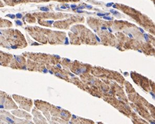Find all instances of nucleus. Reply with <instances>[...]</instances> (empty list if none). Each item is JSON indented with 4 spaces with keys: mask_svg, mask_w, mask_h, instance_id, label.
Returning a JSON list of instances; mask_svg holds the SVG:
<instances>
[{
    "mask_svg": "<svg viewBox=\"0 0 155 124\" xmlns=\"http://www.w3.org/2000/svg\"><path fill=\"white\" fill-rule=\"evenodd\" d=\"M66 6H67V8H69V6L68 5V4H66Z\"/></svg>",
    "mask_w": 155,
    "mask_h": 124,
    "instance_id": "c85d7f7f",
    "label": "nucleus"
},
{
    "mask_svg": "<svg viewBox=\"0 0 155 124\" xmlns=\"http://www.w3.org/2000/svg\"><path fill=\"white\" fill-rule=\"evenodd\" d=\"M95 38H96V39H97V41H99V42H101L100 39V38H99V37L97 36V35H95Z\"/></svg>",
    "mask_w": 155,
    "mask_h": 124,
    "instance_id": "dca6fc26",
    "label": "nucleus"
},
{
    "mask_svg": "<svg viewBox=\"0 0 155 124\" xmlns=\"http://www.w3.org/2000/svg\"><path fill=\"white\" fill-rule=\"evenodd\" d=\"M144 38H145V39L146 41H148V39H149V37H148V35L147 34H144Z\"/></svg>",
    "mask_w": 155,
    "mask_h": 124,
    "instance_id": "9d476101",
    "label": "nucleus"
},
{
    "mask_svg": "<svg viewBox=\"0 0 155 124\" xmlns=\"http://www.w3.org/2000/svg\"><path fill=\"white\" fill-rule=\"evenodd\" d=\"M49 72H50V73H51V74H53V72H51V71H49Z\"/></svg>",
    "mask_w": 155,
    "mask_h": 124,
    "instance_id": "2f4dec72",
    "label": "nucleus"
},
{
    "mask_svg": "<svg viewBox=\"0 0 155 124\" xmlns=\"http://www.w3.org/2000/svg\"><path fill=\"white\" fill-rule=\"evenodd\" d=\"M15 23L16 25H18L21 26L23 25V23L19 20H16Z\"/></svg>",
    "mask_w": 155,
    "mask_h": 124,
    "instance_id": "39448f33",
    "label": "nucleus"
},
{
    "mask_svg": "<svg viewBox=\"0 0 155 124\" xmlns=\"http://www.w3.org/2000/svg\"><path fill=\"white\" fill-rule=\"evenodd\" d=\"M0 34H1H1H2V33H1V31H0Z\"/></svg>",
    "mask_w": 155,
    "mask_h": 124,
    "instance_id": "72a5a7b5",
    "label": "nucleus"
},
{
    "mask_svg": "<svg viewBox=\"0 0 155 124\" xmlns=\"http://www.w3.org/2000/svg\"><path fill=\"white\" fill-rule=\"evenodd\" d=\"M101 29H102V30H106V29H107V28L106 27H102L101 28Z\"/></svg>",
    "mask_w": 155,
    "mask_h": 124,
    "instance_id": "5701e85b",
    "label": "nucleus"
},
{
    "mask_svg": "<svg viewBox=\"0 0 155 124\" xmlns=\"http://www.w3.org/2000/svg\"><path fill=\"white\" fill-rule=\"evenodd\" d=\"M84 8H85V6H84V5H82V6H80L79 8H78L77 10H82V9H83Z\"/></svg>",
    "mask_w": 155,
    "mask_h": 124,
    "instance_id": "4468645a",
    "label": "nucleus"
},
{
    "mask_svg": "<svg viewBox=\"0 0 155 124\" xmlns=\"http://www.w3.org/2000/svg\"><path fill=\"white\" fill-rule=\"evenodd\" d=\"M67 61H69V62H70V60H69V59H67Z\"/></svg>",
    "mask_w": 155,
    "mask_h": 124,
    "instance_id": "7c9ffc66",
    "label": "nucleus"
},
{
    "mask_svg": "<svg viewBox=\"0 0 155 124\" xmlns=\"http://www.w3.org/2000/svg\"><path fill=\"white\" fill-rule=\"evenodd\" d=\"M71 8H72L73 9H75V8H77V5H73V4H72V5H71Z\"/></svg>",
    "mask_w": 155,
    "mask_h": 124,
    "instance_id": "2eb2a0df",
    "label": "nucleus"
},
{
    "mask_svg": "<svg viewBox=\"0 0 155 124\" xmlns=\"http://www.w3.org/2000/svg\"><path fill=\"white\" fill-rule=\"evenodd\" d=\"M16 17L18 18H22V15H21V14H17L16 15Z\"/></svg>",
    "mask_w": 155,
    "mask_h": 124,
    "instance_id": "9b49d317",
    "label": "nucleus"
},
{
    "mask_svg": "<svg viewBox=\"0 0 155 124\" xmlns=\"http://www.w3.org/2000/svg\"><path fill=\"white\" fill-rule=\"evenodd\" d=\"M139 51L140 52H142V51Z\"/></svg>",
    "mask_w": 155,
    "mask_h": 124,
    "instance_id": "473e14b6",
    "label": "nucleus"
},
{
    "mask_svg": "<svg viewBox=\"0 0 155 124\" xmlns=\"http://www.w3.org/2000/svg\"><path fill=\"white\" fill-rule=\"evenodd\" d=\"M86 8H92V6L91 5H86Z\"/></svg>",
    "mask_w": 155,
    "mask_h": 124,
    "instance_id": "aec40b11",
    "label": "nucleus"
},
{
    "mask_svg": "<svg viewBox=\"0 0 155 124\" xmlns=\"http://www.w3.org/2000/svg\"><path fill=\"white\" fill-rule=\"evenodd\" d=\"M108 29H109V31H110V33H111V32H112V29H110V28H109Z\"/></svg>",
    "mask_w": 155,
    "mask_h": 124,
    "instance_id": "a878e982",
    "label": "nucleus"
},
{
    "mask_svg": "<svg viewBox=\"0 0 155 124\" xmlns=\"http://www.w3.org/2000/svg\"><path fill=\"white\" fill-rule=\"evenodd\" d=\"M113 5V3H107L106 6L107 7H110V6H112Z\"/></svg>",
    "mask_w": 155,
    "mask_h": 124,
    "instance_id": "ddd939ff",
    "label": "nucleus"
},
{
    "mask_svg": "<svg viewBox=\"0 0 155 124\" xmlns=\"http://www.w3.org/2000/svg\"><path fill=\"white\" fill-rule=\"evenodd\" d=\"M78 13H83V11H82L81 10H77Z\"/></svg>",
    "mask_w": 155,
    "mask_h": 124,
    "instance_id": "4be33fe9",
    "label": "nucleus"
},
{
    "mask_svg": "<svg viewBox=\"0 0 155 124\" xmlns=\"http://www.w3.org/2000/svg\"><path fill=\"white\" fill-rule=\"evenodd\" d=\"M16 60L18 61V62H19V64H21L22 61L21 58H19V57H16Z\"/></svg>",
    "mask_w": 155,
    "mask_h": 124,
    "instance_id": "423d86ee",
    "label": "nucleus"
},
{
    "mask_svg": "<svg viewBox=\"0 0 155 124\" xmlns=\"http://www.w3.org/2000/svg\"><path fill=\"white\" fill-rule=\"evenodd\" d=\"M47 23H48L50 24H51L54 23V21H48Z\"/></svg>",
    "mask_w": 155,
    "mask_h": 124,
    "instance_id": "a211bd4d",
    "label": "nucleus"
},
{
    "mask_svg": "<svg viewBox=\"0 0 155 124\" xmlns=\"http://www.w3.org/2000/svg\"><path fill=\"white\" fill-rule=\"evenodd\" d=\"M6 17L11 18L12 19H14V18H15V15H14V14H8V15H6Z\"/></svg>",
    "mask_w": 155,
    "mask_h": 124,
    "instance_id": "7ed1b4c3",
    "label": "nucleus"
},
{
    "mask_svg": "<svg viewBox=\"0 0 155 124\" xmlns=\"http://www.w3.org/2000/svg\"><path fill=\"white\" fill-rule=\"evenodd\" d=\"M109 14H102V13H97V15L99 16H105V15H108Z\"/></svg>",
    "mask_w": 155,
    "mask_h": 124,
    "instance_id": "0eeeda50",
    "label": "nucleus"
},
{
    "mask_svg": "<svg viewBox=\"0 0 155 124\" xmlns=\"http://www.w3.org/2000/svg\"><path fill=\"white\" fill-rule=\"evenodd\" d=\"M70 75L72 76V77H74V74H72L70 73Z\"/></svg>",
    "mask_w": 155,
    "mask_h": 124,
    "instance_id": "c756f323",
    "label": "nucleus"
},
{
    "mask_svg": "<svg viewBox=\"0 0 155 124\" xmlns=\"http://www.w3.org/2000/svg\"><path fill=\"white\" fill-rule=\"evenodd\" d=\"M139 29H140V31L142 32V33H144V31H143V29H142V28H140Z\"/></svg>",
    "mask_w": 155,
    "mask_h": 124,
    "instance_id": "412c9836",
    "label": "nucleus"
},
{
    "mask_svg": "<svg viewBox=\"0 0 155 124\" xmlns=\"http://www.w3.org/2000/svg\"><path fill=\"white\" fill-rule=\"evenodd\" d=\"M103 19L108 20V21H111V20H112V18H110V17H108V16H103Z\"/></svg>",
    "mask_w": 155,
    "mask_h": 124,
    "instance_id": "6e6552de",
    "label": "nucleus"
},
{
    "mask_svg": "<svg viewBox=\"0 0 155 124\" xmlns=\"http://www.w3.org/2000/svg\"><path fill=\"white\" fill-rule=\"evenodd\" d=\"M65 44H66V45H68V44H69V42H68V39L67 37L66 38V42H65Z\"/></svg>",
    "mask_w": 155,
    "mask_h": 124,
    "instance_id": "f3484780",
    "label": "nucleus"
},
{
    "mask_svg": "<svg viewBox=\"0 0 155 124\" xmlns=\"http://www.w3.org/2000/svg\"><path fill=\"white\" fill-rule=\"evenodd\" d=\"M57 66H58V67H59V68H61V66H60L59 64H57Z\"/></svg>",
    "mask_w": 155,
    "mask_h": 124,
    "instance_id": "cd10ccee",
    "label": "nucleus"
},
{
    "mask_svg": "<svg viewBox=\"0 0 155 124\" xmlns=\"http://www.w3.org/2000/svg\"><path fill=\"white\" fill-rule=\"evenodd\" d=\"M113 8H116V5H113Z\"/></svg>",
    "mask_w": 155,
    "mask_h": 124,
    "instance_id": "bb28decb",
    "label": "nucleus"
},
{
    "mask_svg": "<svg viewBox=\"0 0 155 124\" xmlns=\"http://www.w3.org/2000/svg\"><path fill=\"white\" fill-rule=\"evenodd\" d=\"M61 115H62V116H66L68 117V115L66 114V113L64 112H61Z\"/></svg>",
    "mask_w": 155,
    "mask_h": 124,
    "instance_id": "f8f14e48",
    "label": "nucleus"
},
{
    "mask_svg": "<svg viewBox=\"0 0 155 124\" xmlns=\"http://www.w3.org/2000/svg\"><path fill=\"white\" fill-rule=\"evenodd\" d=\"M60 8H61V9H66V8H66V6H61L60 7Z\"/></svg>",
    "mask_w": 155,
    "mask_h": 124,
    "instance_id": "6ab92c4d",
    "label": "nucleus"
},
{
    "mask_svg": "<svg viewBox=\"0 0 155 124\" xmlns=\"http://www.w3.org/2000/svg\"><path fill=\"white\" fill-rule=\"evenodd\" d=\"M110 12H111V13H112L113 14H114V15H118L119 14L118 13V12L117 11H115L114 10H110Z\"/></svg>",
    "mask_w": 155,
    "mask_h": 124,
    "instance_id": "20e7f679",
    "label": "nucleus"
},
{
    "mask_svg": "<svg viewBox=\"0 0 155 124\" xmlns=\"http://www.w3.org/2000/svg\"><path fill=\"white\" fill-rule=\"evenodd\" d=\"M56 76H58V77H60V78H65V76H63V75H62V74L59 73H56Z\"/></svg>",
    "mask_w": 155,
    "mask_h": 124,
    "instance_id": "1a4fd4ad",
    "label": "nucleus"
},
{
    "mask_svg": "<svg viewBox=\"0 0 155 124\" xmlns=\"http://www.w3.org/2000/svg\"><path fill=\"white\" fill-rule=\"evenodd\" d=\"M128 36H130V38H133V36L132 35H131L130 34H128Z\"/></svg>",
    "mask_w": 155,
    "mask_h": 124,
    "instance_id": "b1692460",
    "label": "nucleus"
},
{
    "mask_svg": "<svg viewBox=\"0 0 155 124\" xmlns=\"http://www.w3.org/2000/svg\"><path fill=\"white\" fill-rule=\"evenodd\" d=\"M43 72H45V73H47L48 71H47V70L46 69H45L44 70H43Z\"/></svg>",
    "mask_w": 155,
    "mask_h": 124,
    "instance_id": "393cba45",
    "label": "nucleus"
},
{
    "mask_svg": "<svg viewBox=\"0 0 155 124\" xmlns=\"http://www.w3.org/2000/svg\"><path fill=\"white\" fill-rule=\"evenodd\" d=\"M40 9L42 11H45V12H48V11H49V9L48 8H46V7H41Z\"/></svg>",
    "mask_w": 155,
    "mask_h": 124,
    "instance_id": "f03ea898",
    "label": "nucleus"
},
{
    "mask_svg": "<svg viewBox=\"0 0 155 124\" xmlns=\"http://www.w3.org/2000/svg\"><path fill=\"white\" fill-rule=\"evenodd\" d=\"M85 71H86V69L85 68H82V69H78L76 71V73L79 74L81 73H84Z\"/></svg>",
    "mask_w": 155,
    "mask_h": 124,
    "instance_id": "f257e3e1",
    "label": "nucleus"
}]
</instances>
